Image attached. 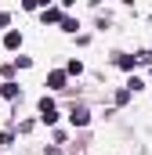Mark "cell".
<instances>
[{
  "label": "cell",
  "instance_id": "6da1fadb",
  "mask_svg": "<svg viewBox=\"0 0 152 155\" xmlns=\"http://www.w3.org/2000/svg\"><path fill=\"white\" fill-rule=\"evenodd\" d=\"M40 119H43L47 126L58 119V112H54V101H51V97H43V101H40Z\"/></svg>",
  "mask_w": 152,
  "mask_h": 155
},
{
  "label": "cell",
  "instance_id": "7a4b0ae2",
  "mask_svg": "<svg viewBox=\"0 0 152 155\" xmlns=\"http://www.w3.org/2000/svg\"><path fill=\"white\" fill-rule=\"evenodd\" d=\"M4 47H7V51H15V47H22V33H18V29H11V33L4 36Z\"/></svg>",
  "mask_w": 152,
  "mask_h": 155
},
{
  "label": "cell",
  "instance_id": "3957f363",
  "mask_svg": "<svg viewBox=\"0 0 152 155\" xmlns=\"http://www.w3.org/2000/svg\"><path fill=\"white\" fill-rule=\"evenodd\" d=\"M76 123V126H87V123H91V112H87V108H73V116H69Z\"/></svg>",
  "mask_w": 152,
  "mask_h": 155
},
{
  "label": "cell",
  "instance_id": "277c9868",
  "mask_svg": "<svg viewBox=\"0 0 152 155\" xmlns=\"http://www.w3.org/2000/svg\"><path fill=\"white\" fill-rule=\"evenodd\" d=\"M43 22H65V18H62V7H47V11H43Z\"/></svg>",
  "mask_w": 152,
  "mask_h": 155
},
{
  "label": "cell",
  "instance_id": "5b68a950",
  "mask_svg": "<svg viewBox=\"0 0 152 155\" xmlns=\"http://www.w3.org/2000/svg\"><path fill=\"white\" fill-rule=\"evenodd\" d=\"M47 83H51L54 90H62V87H65V72H51V76H47Z\"/></svg>",
  "mask_w": 152,
  "mask_h": 155
},
{
  "label": "cell",
  "instance_id": "8992f818",
  "mask_svg": "<svg viewBox=\"0 0 152 155\" xmlns=\"http://www.w3.org/2000/svg\"><path fill=\"white\" fill-rule=\"evenodd\" d=\"M0 94H4V97H18V83H4Z\"/></svg>",
  "mask_w": 152,
  "mask_h": 155
},
{
  "label": "cell",
  "instance_id": "52a82bcc",
  "mask_svg": "<svg viewBox=\"0 0 152 155\" xmlns=\"http://www.w3.org/2000/svg\"><path fill=\"white\" fill-rule=\"evenodd\" d=\"M69 72H73V76H80V72H83V61H76V58H73V61H69Z\"/></svg>",
  "mask_w": 152,
  "mask_h": 155
},
{
  "label": "cell",
  "instance_id": "ba28073f",
  "mask_svg": "<svg viewBox=\"0 0 152 155\" xmlns=\"http://www.w3.org/2000/svg\"><path fill=\"white\" fill-rule=\"evenodd\" d=\"M7 22H11V15H0V25H7Z\"/></svg>",
  "mask_w": 152,
  "mask_h": 155
},
{
  "label": "cell",
  "instance_id": "9c48e42d",
  "mask_svg": "<svg viewBox=\"0 0 152 155\" xmlns=\"http://www.w3.org/2000/svg\"><path fill=\"white\" fill-rule=\"evenodd\" d=\"M47 155H58V152H54V148H51V152H47Z\"/></svg>",
  "mask_w": 152,
  "mask_h": 155
}]
</instances>
